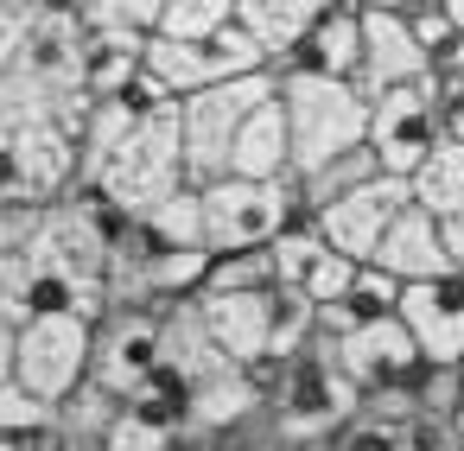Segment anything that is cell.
I'll return each mask as SVG.
<instances>
[{
    "instance_id": "obj_33",
    "label": "cell",
    "mask_w": 464,
    "mask_h": 451,
    "mask_svg": "<svg viewBox=\"0 0 464 451\" xmlns=\"http://www.w3.org/2000/svg\"><path fill=\"white\" fill-rule=\"evenodd\" d=\"M445 140H458V147H464V83H458V90H445Z\"/></svg>"
},
{
    "instance_id": "obj_10",
    "label": "cell",
    "mask_w": 464,
    "mask_h": 451,
    "mask_svg": "<svg viewBox=\"0 0 464 451\" xmlns=\"http://www.w3.org/2000/svg\"><path fill=\"white\" fill-rule=\"evenodd\" d=\"M407 204H420V197H413V178H388V172H382L375 185H362V191H350L343 204L318 210L312 223H318V235H324L331 254H343V261H356V267H375V254H382V242H388V229L401 223Z\"/></svg>"
},
{
    "instance_id": "obj_16",
    "label": "cell",
    "mask_w": 464,
    "mask_h": 451,
    "mask_svg": "<svg viewBox=\"0 0 464 451\" xmlns=\"http://www.w3.org/2000/svg\"><path fill=\"white\" fill-rule=\"evenodd\" d=\"M382 273H394L401 286H426V280H451V254H445V229L426 204H407L401 223L388 229L382 254H375Z\"/></svg>"
},
{
    "instance_id": "obj_9",
    "label": "cell",
    "mask_w": 464,
    "mask_h": 451,
    "mask_svg": "<svg viewBox=\"0 0 464 451\" xmlns=\"http://www.w3.org/2000/svg\"><path fill=\"white\" fill-rule=\"evenodd\" d=\"M255 71H267V58H261V45L242 26H229L217 39H191V45H179V39H153L147 45V77L172 102H191V96L223 90L236 77H255Z\"/></svg>"
},
{
    "instance_id": "obj_6",
    "label": "cell",
    "mask_w": 464,
    "mask_h": 451,
    "mask_svg": "<svg viewBox=\"0 0 464 451\" xmlns=\"http://www.w3.org/2000/svg\"><path fill=\"white\" fill-rule=\"evenodd\" d=\"M267 407L280 413V432H305V438H337L356 413H362V394L350 388L337 350L324 337H312L286 369H274V388H267Z\"/></svg>"
},
{
    "instance_id": "obj_11",
    "label": "cell",
    "mask_w": 464,
    "mask_h": 451,
    "mask_svg": "<svg viewBox=\"0 0 464 451\" xmlns=\"http://www.w3.org/2000/svg\"><path fill=\"white\" fill-rule=\"evenodd\" d=\"M331 343V337H324ZM337 350V362H343V375H350V388L369 400V394H413L420 400V375H426V356H420V343L407 337V324L401 318H382V324H369V331H356V337H343V343H331Z\"/></svg>"
},
{
    "instance_id": "obj_19",
    "label": "cell",
    "mask_w": 464,
    "mask_h": 451,
    "mask_svg": "<svg viewBox=\"0 0 464 451\" xmlns=\"http://www.w3.org/2000/svg\"><path fill=\"white\" fill-rule=\"evenodd\" d=\"M140 242H153V248H198V254H210V229H204V191H179V197H166L160 210H147L140 216Z\"/></svg>"
},
{
    "instance_id": "obj_31",
    "label": "cell",
    "mask_w": 464,
    "mask_h": 451,
    "mask_svg": "<svg viewBox=\"0 0 464 451\" xmlns=\"http://www.w3.org/2000/svg\"><path fill=\"white\" fill-rule=\"evenodd\" d=\"M331 445H337V451H407V445H401V426L369 419V413H356V419H350Z\"/></svg>"
},
{
    "instance_id": "obj_8",
    "label": "cell",
    "mask_w": 464,
    "mask_h": 451,
    "mask_svg": "<svg viewBox=\"0 0 464 451\" xmlns=\"http://www.w3.org/2000/svg\"><path fill=\"white\" fill-rule=\"evenodd\" d=\"M369 147L382 159L388 178H420L439 147H445V83L426 77V83H407L382 102H369Z\"/></svg>"
},
{
    "instance_id": "obj_29",
    "label": "cell",
    "mask_w": 464,
    "mask_h": 451,
    "mask_svg": "<svg viewBox=\"0 0 464 451\" xmlns=\"http://www.w3.org/2000/svg\"><path fill=\"white\" fill-rule=\"evenodd\" d=\"M356 261H343V254H324L318 267H312V280H305V299H312V312H331V305H343L350 293H356Z\"/></svg>"
},
{
    "instance_id": "obj_12",
    "label": "cell",
    "mask_w": 464,
    "mask_h": 451,
    "mask_svg": "<svg viewBox=\"0 0 464 451\" xmlns=\"http://www.w3.org/2000/svg\"><path fill=\"white\" fill-rule=\"evenodd\" d=\"M166 369V312H109L96 324V381L134 400Z\"/></svg>"
},
{
    "instance_id": "obj_20",
    "label": "cell",
    "mask_w": 464,
    "mask_h": 451,
    "mask_svg": "<svg viewBox=\"0 0 464 451\" xmlns=\"http://www.w3.org/2000/svg\"><path fill=\"white\" fill-rule=\"evenodd\" d=\"M128 413V400L121 394H109L102 381H90V388H77L64 407H58V432L71 438V451H102V438H109V426Z\"/></svg>"
},
{
    "instance_id": "obj_28",
    "label": "cell",
    "mask_w": 464,
    "mask_h": 451,
    "mask_svg": "<svg viewBox=\"0 0 464 451\" xmlns=\"http://www.w3.org/2000/svg\"><path fill=\"white\" fill-rule=\"evenodd\" d=\"M45 7H52V0H0V64H14V58L33 45Z\"/></svg>"
},
{
    "instance_id": "obj_4",
    "label": "cell",
    "mask_w": 464,
    "mask_h": 451,
    "mask_svg": "<svg viewBox=\"0 0 464 451\" xmlns=\"http://www.w3.org/2000/svg\"><path fill=\"white\" fill-rule=\"evenodd\" d=\"M280 109L293 128V178L324 172L331 159L369 147V96L331 77H280Z\"/></svg>"
},
{
    "instance_id": "obj_1",
    "label": "cell",
    "mask_w": 464,
    "mask_h": 451,
    "mask_svg": "<svg viewBox=\"0 0 464 451\" xmlns=\"http://www.w3.org/2000/svg\"><path fill=\"white\" fill-rule=\"evenodd\" d=\"M185 185H191L185 121H179V102L153 77H140L115 102H96L90 128H83V191L109 197L115 210H128L140 223Z\"/></svg>"
},
{
    "instance_id": "obj_17",
    "label": "cell",
    "mask_w": 464,
    "mask_h": 451,
    "mask_svg": "<svg viewBox=\"0 0 464 451\" xmlns=\"http://www.w3.org/2000/svg\"><path fill=\"white\" fill-rule=\"evenodd\" d=\"M318 20H324V0H236V26L261 45L267 71H286Z\"/></svg>"
},
{
    "instance_id": "obj_23",
    "label": "cell",
    "mask_w": 464,
    "mask_h": 451,
    "mask_svg": "<svg viewBox=\"0 0 464 451\" xmlns=\"http://www.w3.org/2000/svg\"><path fill=\"white\" fill-rule=\"evenodd\" d=\"M58 432V407L39 400L33 388L20 381H0V438H14V445H39Z\"/></svg>"
},
{
    "instance_id": "obj_27",
    "label": "cell",
    "mask_w": 464,
    "mask_h": 451,
    "mask_svg": "<svg viewBox=\"0 0 464 451\" xmlns=\"http://www.w3.org/2000/svg\"><path fill=\"white\" fill-rule=\"evenodd\" d=\"M102 451H185V438L172 432V426H160V419H147L140 407H128L115 426H109V438H102Z\"/></svg>"
},
{
    "instance_id": "obj_21",
    "label": "cell",
    "mask_w": 464,
    "mask_h": 451,
    "mask_svg": "<svg viewBox=\"0 0 464 451\" xmlns=\"http://www.w3.org/2000/svg\"><path fill=\"white\" fill-rule=\"evenodd\" d=\"M382 178V159H375V147H356V153H343V159H331L324 172H312V178H299V197H305V210L318 216V210H331V204H343L350 191H362V185H375Z\"/></svg>"
},
{
    "instance_id": "obj_25",
    "label": "cell",
    "mask_w": 464,
    "mask_h": 451,
    "mask_svg": "<svg viewBox=\"0 0 464 451\" xmlns=\"http://www.w3.org/2000/svg\"><path fill=\"white\" fill-rule=\"evenodd\" d=\"M229 26H236V0H166L160 39L191 45V39H217V33H229Z\"/></svg>"
},
{
    "instance_id": "obj_26",
    "label": "cell",
    "mask_w": 464,
    "mask_h": 451,
    "mask_svg": "<svg viewBox=\"0 0 464 451\" xmlns=\"http://www.w3.org/2000/svg\"><path fill=\"white\" fill-rule=\"evenodd\" d=\"M267 286H280L267 248H255V254H217L210 261V280H204V293H267Z\"/></svg>"
},
{
    "instance_id": "obj_30",
    "label": "cell",
    "mask_w": 464,
    "mask_h": 451,
    "mask_svg": "<svg viewBox=\"0 0 464 451\" xmlns=\"http://www.w3.org/2000/svg\"><path fill=\"white\" fill-rule=\"evenodd\" d=\"M401 14H407V26H413V39L426 45V58L439 64V52H445V45L458 39V20H451V7H432V0H407V7H401Z\"/></svg>"
},
{
    "instance_id": "obj_7",
    "label": "cell",
    "mask_w": 464,
    "mask_h": 451,
    "mask_svg": "<svg viewBox=\"0 0 464 451\" xmlns=\"http://www.w3.org/2000/svg\"><path fill=\"white\" fill-rule=\"evenodd\" d=\"M198 191V185H191ZM293 223H312L299 178L286 185H248V178H217L204 185V229H210V254H255L274 248Z\"/></svg>"
},
{
    "instance_id": "obj_3",
    "label": "cell",
    "mask_w": 464,
    "mask_h": 451,
    "mask_svg": "<svg viewBox=\"0 0 464 451\" xmlns=\"http://www.w3.org/2000/svg\"><path fill=\"white\" fill-rule=\"evenodd\" d=\"M96 324L102 318H83V312H45V318L7 331V343H0V381H20L39 400L64 407L77 388L96 381Z\"/></svg>"
},
{
    "instance_id": "obj_14",
    "label": "cell",
    "mask_w": 464,
    "mask_h": 451,
    "mask_svg": "<svg viewBox=\"0 0 464 451\" xmlns=\"http://www.w3.org/2000/svg\"><path fill=\"white\" fill-rule=\"evenodd\" d=\"M401 324L420 343L426 369H464V273L401 293Z\"/></svg>"
},
{
    "instance_id": "obj_18",
    "label": "cell",
    "mask_w": 464,
    "mask_h": 451,
    "mask_svg": "<svg viewBox=\"0 0 464 451\" xmlns=\"http://www.w3.org/2000/svg\"><path fill=\"white\" fill-rule=\"evenodd\" d=\"M229 178H248V185H286L293 178V128H286L280 96L242 128L236 159H229Z\"/></svg>"
},
{
    "instance_id": "obj_32",
    "label": "cell",
    "mask_w": 464,
    "mask_h": 451,
    "mask_svg": "<svg viewBox=\"0 0 464 451\" xmlns=\"http://www.w3.org/2000/svg\"><path fill=\"white\" fill-rule=\"evenodd\" d=\"M401 445H407V451H458V426L439 419V413H413V419L401 426Z\"/></svg>"
},
{
    "instance_id": "obj_22",
    "label": "cell",
    "mask_w": 464,
    "mask_h": 451,
    "mask_svg": "<svg viewBox=\"0 0 464 451\" xmlns=\"http://www.w3.org/2000/svg\"><path fill=\"white\" fill-rule=\"evenodd\" d=\"M413 197H420L439 223L464 216V147H458V140H445V147H439V159L413 178Z\"/></svg>"
},
{
    "instance_id": "obj_24",
    "label": "cell",
    "mask_w": 464,
    "mask_h": 451,
    "mask_svg": "<svg viewBox=\"0 0 464 451\" xmlns=\"http://www.w3.org/2000/svg\"><path fill=\"white\" fill-rule=\"evenodd\" d=\"M267 254H274V280H280L286 293H305L312 267H318V261H324L331 248H324L318 223H293V229H286V235H280V242L267 248Z\"/></svg>"
},
{
    "instance_id": "obj_15",
    "label": "cell",
    "mask_w": 464,
    "mask_h": 451,
    "mask_svg": "<svg viewBox=\"0 0 464 451\" xmlns=\"http://www.w3.org/2000/svg\"><path fill=\"white\" fill-rule=\"evenodd\" d=\"M356 71H362V7H356V0H324V20L312 26V39L293 52V64L280 77L356 83Z\"/></svg>"
},
{
    "instance_id": "obj_5",
    "label": "cell",
    "mask_w": 464,
    "mask_h": 451,
    "mask_svg": "<svg viewBox=\"0 0 464 451\" xmlns=\"http://www.w3.org/2000/svg\"><path fill=\"white\" fill-rule=\"evenodd\" d=\"M280 96V71H255V77H236L223 90H204L191 102H179V121H185V172L191 185H217L229 178V159H236V140L242 128Z\"/></svg>"
},
{
    "instance_id": "obj_34",
    "label": "cell",
    "mask_w": 464,
    "mask_h": 451,
    "mask_svg": "<svg viewBox=\"0 0 464 451\" xmlns=\"http://www.w3.org/2000/svg\"><path fill=\"white\" fill-rule=\"evenodd\" d=\"M451 426H458V451H464V407H458V419H451Z\"/></svg>"
},
{
    "instance_id": "obj_2",
    "label": "cell",
    "mask_w": 464,
    "mask_h": 451,
    "mask_svg": "<svg viewBox=\"0 0 464 451\" xmlns=\"http://www.w3.org/2000/svg\"><path fill=\"white\" fill-rule=\"evenodd\" d=\"M217 350L236 362V369H286L312 337H318V312L305 293H286V286H267V293H204L198 299Z\"/></svg>"
},
{
    "instance_id": "obj_13",
    "label": "cell",
    "mask_w": 464,
    "mask_h": 451,
    "mask_svg": "<svg viewBox=\"0 0 464 451\" xmlns=\"http://www.w3.org/2000/svg\"><path fill=\"white\" fill-rule=\"evenodd\" d=\"M426 77H432V58L413 39L407 14L382 7V0H362V71H356V90L369 102H382V96H394L407 83H426Z\"/></svg>"
}]
</instances>
